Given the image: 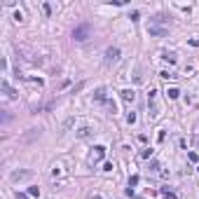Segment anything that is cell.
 Wrapping results in <instances>:
<instances>
[{
    "instance_id": "obj_1",
    "label": "cell",
    "mask_w": 199,
    "mask_h": 199,
    "mask_svg": "<svg viewBox=\"0 0 199 199\" xmlns=\"http://www.w3.org/2000/svg\"><path fill=\"white\" fill-rule=\"evenodd\" d=\"M103 157H105V148H103V145H96L94 152H91V157H89V162H91V164H99Z\"/></svg>"
},
{
    "instance_id": "obj_2",
    "label": "cell",
    "mask_w": 199,
    "mask_h": 199,
    "mask_svg": "<svg viewBox=\"0 0 199 199\" xmlns=\"http://www.w3.org/2000/svg\"><path fill=\"white\" fill-rule=\"evenodd\" d=\"M148 33H150V35H155V38H164L169 33V28H164V26H155V24H150V26H148Z\"/></svg>"
},
{
    "instance_id": "obj_3",
    "label": "cell",
    "mask_w": 199,
    "mask_h": 199,
    "mask_svg": "<svg viewBox=\"0 0 199 199\" xmlns=\"http://www.w3.org/2000/svg\"><path fill=\"white\" fill-rule=\"evenodd\" d=\"M117 59H120V49L117 47H110L108 52H105V63H108V66L110 63H117Z\"/></svg>"
},
{
    "instance_id": "obj_4",
    "label": "cell",
    "mask_w": 199,
    "mask_h": 199,
    "mask_svg": "<svg viewBox=\"0 0 199 199\" xmlns=\"http://www.w3.org/2000/svg\"><path fill=\"white\" fill-rule=\"evenodd\" d=\"M87 33H89V26H80V28H75L73 38H75L77 42H82V40H87Z\"/></svg>"
},
{
    "instance_id": "obj_5",
    "label": "cell",
    "mask_w": 199,
    "mask_h": 199,
    "mask_svg": "<svg viewBox=\"0 0 199 199\" xmlns=\"http://www.w3.org/2000/svg\"><path fill=\"white\" fill-rule=\"evenodd\" d=\"M122 101H124V103H134V101H136V91L134 89H124L122 91Z\"/></svg>"
},
{
    "instance_id": "obj_6",
    "label": "cell",
    "mask_w": 199,
    "mask_h": 199,
    "mask_svg": "<svg viewBox=\"0 0 199 199\" xmlns=\"http://www.w3.org/2000/svg\"><path fill=\"white\" fill-rule=\"evenodd\" d=\"M0 87H2V91L7 94V99H16V91L12 89L10 84H7V80H2V84H0Z\"/></svg>"
},
{
    "instance_id": "obj_7",
    "label": "cell",
    "mask_w": 199,
    "mask_h": 199,
    "mask_svg": "<svg viewBox=\"0 0 199 199\" xmlns=\"http://www.w3.org/2000/svg\"><path fill=\"white\" fill-rule=\"evenodd\" d=\"M94 99L96 101H105V87H99V89L94 91Z\"/></svg>"
},
{
    "instance_id": "obj_8",
    "label": "cell",
    "mask_w": 199,
    "mask_h": 199,
    "mask_svg": "<svg viewBox=\"0 0 199 199\" xmlns=\"http://www.w3.org/2000/svg\"><path fill=\"white\" fill-rule=\"evenodd\" d=\"M28 176H31L28 171H14V173H12V180H19V178H28Z\"/></svg>"
},
{
    "instance_id": "obj_9",
    "label": "cell",
    "mask_w": 199,
    "mask_h": 199,
    "mask_svg": "<svg viewBox=\"0 0 199 199\" xmlns=\"http://www.w3.org/2000/svg\"><path fill=\"white\" fill-rule=\"evenodd\" d=\"M166 96H169V99H178V96H180L178 87H171V89H166Z\"/></svg>"
},
{
    "instance_id": "obj_10",
    "label": "cell",
    "mask_w": 199,
    "mask_h": 199,
    "mask_svg": "<svg viewBox=\"0 0 199 199\" xmlns=\"http://www.w3.org/2000/svg\"><path fill=\"white\" fill-rule=\"evenodd\" d=\"M162 59H164V61H169V63H176V54H173V52H164Z\"/></svg>"
},
{
    "instance_id": "obj_11",
    "label": "cell",
    "mask_w": 199,
    "mask_h": 199,
    "mask_svg": "<svg viewBox=\"0 0 199 199\" xmlns=\"http://www.w3.org/2000/svg\"><path fill=\"white\" fill-rule=\"evenodd\" d=\"M89 131H91L89 126H82V129L77 131V136H80V138H87V136H89Z\"/></svg>"
},
{
    "instance_id": "obj_12",
    "label": "cell",
    "mask_w": 199,
    "mask_h": 199,
    "mask_svg": "<svg viewBox=\"0 0 199 199\" xmlns=\"http://www.w3.org/2000/svg\"><path fill=\"white\" fill-rule=\"evenodd\" d=\"M28 194H31V197H40V188L31 185V188H28Z\"/></svg>"
},
{
    "instance_id": "obj_13",
    "label": "cell",
    "mask_w": 199,
    "mask_h": 199,
    "mask_svg": "<svg viewBox=\"0 0 199 199\" xmlns=\"http://www.w3.org/2000/svg\"><path fill=\"white\" fill-rule=\"evenodd\" d=\"M141 157H143V159H150V157H152V150H150V148H145V150H141Z\"/></svg>"
},
{
    "instance_id": "obj_14",
    "label": "cell",
    "mask_w": 199,
    "mask_h": 199,
    "mask_svg": "<svg viewBox=\"0 0 199 199\" xmlns=\"http://www.w3.org/2000/svg\"><path fill=\"white\" fill-rule=\"evenodd\" d=\"M136 120H138L136 113H129V115H126V122H129V124H136Z\"/></svg>"
},
{
    "instance_id": "obj_15",
    "label": "cell",
    "mask_w": 199,
    "mask_h": 199,
    "mask_svg": "<svg viewBox=\"0 0 199 199\" xmlns=\"http://www.w3.org/2000/svg\"><path fill=\"white\" fill-rule=\"evenodd\" d=\"M136 185H138V176H131L129 178V188H136Z\"/></svg>"
},
{
    "instance_id": "obj_16",
    "label": "cell",
    "mask_w": 199,
    "mask_h": 199,
    "mask_svg": "<svg viewBox=\"0 0 199 199\" xmlns=\"http://www.w3.org/2000/svg\"><path fill=\"white\" fill-rule=\"evenodd\" d=\"M159 77H164V80H171V77H173V73H169V70H162V73H159Z\"/></svg>"
},
{
    "instance_id": "obj_17",
    "label": "cell",
    "mask_w": 199,
    "mask_h": 199,
    "mask_svg": "<svg viewBox=\"0 0 199 199\" xmlns=\"http://www.w3.org/2000/svg\"><path fill=\"white\" fill-rule=\"evenodd\" d=\"M188 159H190V162H199V157H197V152H188Z\"/></svg>"
},
{
    "instance_id": "obj_18",
    "label": "cell",
    "mask_w": 199,
    "mask_h": 199,
    "mask_svg": "<svg viewBox=\"0 0 199 199\" xmlns=\"http://www.w3.org/2000/svg\"><path fill=\"white\" fill-rule=\"evenodd\" d=\"M42 10H45V14H52V5H49V2H45V5H42Z\"/></svg>"
},
{
    "instance_id": "obj_19",
    "label": "cell",
    "mask_w": 199,
    "mask_h": 199,
    "mask_svg": "<svg viewBox=\"0 0 199 199\" xmlns=\"http://www.w3.org/2000/svg\"><path fill=\"white\" fill-rule=\"evenodd\" d=\"M162 199H176V194H173V192H164Z\"/></svg>"
},
{
    "instance_id": "obj_20",
    "label": "cell",
    "mask_w": 199,
    "mask_h": 199,
    "mask_svg": "<svg viewBox=\"0 0 199 199\" xmlns=\"http://www.w3.org/2000/svg\"><path fill=\"white\" fill-rule=\"evenodd\" d=\"M150 169H152V171H157V169H159V162H155V159H152V162H150Z\"/></svg>"
},
{
    "instance_id": "obj_21",
    "label": "cell",
    "mask_w": 199,
    "mask_h": 199,
    "mask_svg": "<svg viewBox=\"0 0 199 199\" xmlns=\"http://www.w3.org/2000/svg\"><path fill=\"white\" fill-rule=\"evenodd\" d=\"M103 171H113V162H105L103 164Z\"/></svg>"
},
{
    "instance_id": "obj_22",
    "label": "cell",
    "mask_w": 199,
    "mask_h": 199,
    "mask_svg": "<svg viewBox=\"0 0 199 199\" xmlns=\"http://www.w3.org/2000/svg\"><path fill=\"white\" fill-rule=\"evenodd\" d=\"M16 197H19V199H28V197H26V194H16Z\"/></svg>"
},
{
    "instance_id": "obj_23",
    "label": "cell",
    "mask_w": 199,
    "mask_h": 199,
    "mask_svg": "<svg viewBox=\"0 0 199 199\" xmlns=\"http://www.w3.org/2000/svg\"><path fill=\"white\" fill-rule=\"evenodd\" d=\"M94 199H101V197H99V194H96V197H94Z\"/></svg>"
},
{
    "instance_id": "obj_24",
    "label": "cell",
    "mask_w": 199,
    "mask_h": 199,
    "mask_svg": "<svg viewBox=\"0 0 199 199\" xmlns=\"http://www.w3.org/2000/svg\"><path fill=\"white\" fill-rule=\"evenodd\" d=\"M197 171H199V166H197Z\"/></svg>"
}]
</instances>
